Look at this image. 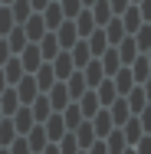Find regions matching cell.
<instances>
[{
  "mask_svg": "<svg viewBox=\"0 0 151 154\" xmlns=\"http://www.w3.org/2000/svg\"><path fill=\"white\" fill-rule=\"evenodd\" d=\"M128 72H131V82H135V85H148V75H151V53H138L135 59L128 62Z\"/></svg>",
  "mask_w": 151,
  "mask_h": 154,
  "instance_id": "6da1fadb",
  "label": "cell"
},
{
  "mask_svg": "<svg viewBox=\"0 0 151 154\" xmlns=\"http://www.w3.org/2000/svg\"><path fill=\"white\" fill-rule=\"evenodd\" d=\"M121 98H125L131 115H145L148 112V85H131V92L121 95Z\"/></svg>",
  "mask_w": 151,
  "mask_h": 154,
  "instance_id": "7a4b0ae2",
  "label": "cell"
},
{
  "mask_svg": "<svg viewBox=\"0 0 151 154\" xmlns=\"http://www.w3.org/2000/svg\"><path fill=\"white\" fill-rule=\"evenodd\" d=\"M17 59H20V66H23V72H36V69L43 66V56H39L36 43H27V46L17 53Z\"/></svg>",
  "mask_w": 151,
  "mask_h": 154,
  "instance_id": "3957f363",
  "label": "cell"
},
{
  "mask_svg": "<svg viewBox=\"0 0 151 154\" xmlns=\"http://www.w3.org/2000/svg\"><path fill=\"white\" fill-rule=\"evenodd\" d=\"M49 66H53V75H56V82H66L69 75H72V59H69V49H62V53H56L53 59H49Z\"/></svg>",
  "mask_w": 151,
  "mask_h": 154,
  "instance_id": "277c9868",
  "label": "cell"
},
{
  "mask_svg": "<svg viewBox=\"0 0 151 154\" xmlns=\"http://www.w3.org/2000/svg\"><path fill=\"white\" fill-rule=\"evenodd\" d=\"M20 26H23V36H27V43H39V39H43V33H49L46 26H43V17H39V13H30V17L20 23Z\"/></svg>",
  "mask_w": 151,
  "mask_h": 154,
  "instance_id": "5b68a950",
  "label": "cell"
},
{
  "mask_svg": "<svg viewBox=\"0 0 151 154\" xmlns=\"http://www.w3.org/2000/svg\"><path fill=\"white\" fill-rule=\"evenodd\" d=\"M43 95H46V102H49V108H53V112H62V108L69 105V92H66V85H62V82H53Z\"/></svg>",
  "mask_w": 151,
  "mask_h": 154,
  "instance_id": "8992f818",
  "label": "cell"
},
{
  "mask_svg": "<svg viewBox=\"0 0 151 154\" xmlns=\"http://www.w3.org/2000/svg\"><path fill=\"white\" fill-rule=\"evenodd\" d=\"M43 131H46V141H49V144H56L62 134H66V125H62L59 112H49V118L43 122Z\"/></svg>",
  "mask_w": 151,
  "mask_h": 154,
  "instance_id": "52a82bcc",
  "label": "cell"
},
{
  "mask_svg": "<svg viewBox=\"0 0 151 154\" xmlns=\"http://www.w3.org/2000/svg\"><path fill=\"white\" fill-rule=\"evenodd\" d=\"M13 92H17V98H20V105H30L33 98L39 95V89H36V82H33V75L27 72V75H23V79H20L17 85H13Z\"/></svg>",
  "mask_w": 151,
  "mask_h": 154,
  "instance_id": "ba28073f",
  "label": "cell"
},
{
  "mask_svg": "<svg viewBox=\"0 0 151 154\" xmlns=\"http://www.w3.org/2000/svg\"><path fill=\"white\" fill-rule=\"evenodd\" d=\"M10 122H13V131H17V134H27V131H30L33 125V112H30V105H20V108H17V112H13V115H10Z\"/></svg>",
  "mask_w": 151,
  "mask_h": 154,
  "instance_id": "9c48e42d",
  "label": "cell"
},
{
  "mask_svg": "<svg viewBox=\"0 0 151 154\" xmlns=\"http://www.w3.org/2000/svg\"><path fill=\"white\" fill-rule=\"evenodd\" d=\"M39 17H43V26H46V30L53 33L56 30V26H59L62 20H66V17H62V10H59V3H56V0H49V3H46V7H43V10H39Z\"/></svg>",
  "mask_w": 151,
  "mask_h": 154,
  "instance_id": "30bf717a",
  "label": "cell"
},
{
  "mask_svg": "<svg viewBox=\"0 0 151 154\" xmlns=\"http://www.w3.org/2000/svg\"><path fill=\"white\" fill-rule=\"evenodd\" d=\"M89 125H92V131H95V138H105L115 125H112V115H109V108H99L95 115L89 118Z\"/></svg>",
  "mask_w": 151,
  "mask_h": 154,
  "instance_id": "8fae6325",
  "label": "cell"
},
{
  "mask_svg": "<svg viewBox=\"0 0 151 154\" xmlns=\"http://www.w3.org/2000/svg\"><path fill=\"white\" fill-rule=\"evenodd\" d=\"M56 43H59V49H69L76 39H79V33H76V26H72V20H62L59 26H56Z\"/></svg>",
  "mask_w": 151,
  "mask_h": 154,
  "instance_id": "7c38bea8",
  "label": "cell"
},
{
  "mask_svg": "<svg viewBox=\"0 0 151 154\" xmlns=\"http://www.w3.org/2000/svg\"><path fill=\"white\" fill-rule=\"evenodd\" d=\"M62 85H66V92H69V102H76L79 95L89 92V85H86V79H82V72H79V69H72V75H69Z\"/></svg>",
  "mask_w": 151,
  "mask_h": 154,
  "instance_id": "4fadbf2b",
  "label": "cell"
},
{
  "mask_svg": "<svg viewBox=\"0 0 151 154\" xmlns=\"http://www.w3.org/2000/svg\"><path fill=\"white\" fill-rule=\"evenodd\" d=\"M95 59H99V66H102L105 79H109V75H115V72L121 69V59H118V53H115V46H109V49H105L102 56H95Z\"/></svg>",
  "mask_w": 151,
  "mask_h": 154,
  "instance_id": "5bb4252c",
  "label": "cell"
},
{
  "mask_svg": "<svg viewBox=\"0 0 151 154\" xmlns=\"http://www.w3.org/2000/svg\"><path fill=\"white\" fill-rule=\"evenodd\" d=\"M0 72H3V79H7V85H17V82H20V79L27 75V72H23V66H20V59H17V56H10V59L3 62V66H0Z\"/></svg>",
  "mask_w": 151,
  "mask_h": 154,
  "instance_id": "9a60e30c",
  "label": "cell"
},
{
  "mask_svg": "<svg viewBox=\"0 0 151 154\" xmlns=\"http://www.w3.org/2000/svg\"><path fill=\"white\" fill-rule=\"evenodd\" d=\"M92 92H95V98H99V105H102V108H109V105H112V102L118 98L115 85H112V79H102V82H99V85H95Z\"/></svg>",
  "mask_w": 151,
  "mask_h": 154,
  "instance_id": "2e32d148",
  "label": "cell"
},
{
  "mask_svg": "<svg viewBox=\"0 0 151 154\" xmlns=\"http://www.w3.org/2000/svg\"><path fill=\"white\" fill-rule=\"evenodd\" d=\"M86 46H89V53H92V59L95 56H102L105 49H109V39H105V33H102V26H95V30L86 36Z\"/></svg>",
  "mask_w": 151,
  "mask_h": 154,
  "instance_id": "e0dca14e",
  "label": "cell"
},
{
  "mask_svg": "<svg viewBox=\"0 0 151 154\" xmlns=\"http://www.w3.org/2000/svg\"><path fill=\"white\" fill-rule=\"evenodd\" d=\"M115 53H118L121 66H128V62L138 56V46H135V36H121L118 43H115Z\"/></svg>",
  "mask_w": 151,
  "mask_h": 154,
  "instance_id": "ac0fdd59",
  "label": "cell"
},
{
  "mask_svg": "<svg viewBox=\"0 0 151 154\" xmlns=\"http://www.w3.org/2000/svg\"><path fill=\"white\" fill-rule=\"evenodd\" d=\"M23 138H27V144H30V154H39L46 144H49V141H46V131H43V125H33V128L23 134Z\"/></svg>",
  "mask_w": 151,
  "mask_h": 154,
  "instance_id": "d6986e66",
  "label": "cell"
},
{
  "mask_svg": "<svg viewBox=\"0 0 151 154\" xmlns=\"http://www.w3.org/2000/svg\"><path fill=\"white\" fill-rule=\"evenodd\" d=\"M79 72H82V79H86V85H89V89H95V85L105 79V72H102L99 59H89L86 66H82V69H79Z\"/></svg>",
  "mask_w": 151,
  "mask_h": 154,
  "instance_id": "ffe728a7",
  "label": "cell"
},
{
  "mask_svg": "<svg viewBox=\"0 0 151 154\" xmlns=\"http://www.w3.org/2000/svg\"><path fill=\"white\" fill-rule=\"evenodd\" d=\"M30 75H33V82H36V89H39V95L56 82V75H53V66H49V62H43V66H39L36 72H30Z\"/></svg>",
  "mask_w": 151,
  "mask_h": 154,
  "instance_id": "44dd1931",
  "label": "cell"
},
{
  "mask_svg": "<svg viewBox=\"0 0 151 154\" xmlns=\"http://www.w3.org/2000/svg\"><path fill=\"white\" fill-rule=\"evenodd\" d=\"M36 49H39L43 62H49L56 53H62V49H59V43H56V33H43V39L36 43Z\"/></svg>",
  "mask_w": 151,
  "mask_h": 154,
  "instance_id": "7402d4cb",
  "label": "cell"
},
{
  "mask_svg": "<svg viewBox=\"0 0 151 154\" xmlns=\"http://www.w3.org/2000/svg\"><path fill=\"white\" fill-rule=\"evenodd\" d=\"M69 59H72V66H76V69H82V66L92 59V53H89V46H86V39H76V43L69 46Z\"/></svg>",
  "mask_w": 151,
  "mask_h": 154,
  "instance_id": "603a6c76",
  "label": "cell"
},
{
  "mask_svg": "<svg viewBox=\"0 0 151 154\" xmlns=\"http://www.w3.org/2000/svg\"><path fill=\"white\" fill-rule=\"evenodd\" d=\"M72 138H76V144H79V151H86L92 141H95V131H92L89 122H79L76 128H72Z\"/></svg>",
  "mask_w": 151,
  "mask_h": 154,
  "instance_id": "cb8c5ba5",
  "label": "cell"
},
{
  "mask_svg": "<svg viewBox=\"0 0 151 154\" xmlns=\"http://www.w3.org/2000/svg\"><path fill=\"white\" fill-rule=\"evenodd\" d=\"M72 26H76V33H79V39H86V36L95 30V20H92L89 10H79V13L72 17Z\"/></svg>",
  "mask_w": 151,
  "mask_h": 154,
  "instance_id": "d4e9b609",
  "label": "cell"
},
{
  "mask_svg": "<svg viewBox=\"0 0 151 154\" xmlns=\"http://www.w3.org/2000/svg\"><path fill=\"white\" fill-rule=\"evenodd\" d=\"M109 115H112V125H115V128H121V125L131 118V112H128V105H125V98H121V95L109 105Z\"/></svg>",
  "mask_w": 151,
  "mask_h": 154,
  "instance_id": "484cf974",
  "label": "cell"
},
{
  "mask_svg": "<svg viewBox=\"0 0 151 154\" xmlns=\"http://www.w3.org/2000/svg\"><path fill=\"white\" fill-rule=\"evenodd\" d=\"M17 108H20V98H17V92H13V85H7V89L0 92V112H3V118H10Z\"/></svg>",
  "mask_w": 151,
  "mask_h": 154,
  "instance_id": "4316f807",
  "label": "cell"
},
{
  "mask_svg": "<svg viewBox=\"0 0 151 154\" xmlns=\"http://www.w3.org/2000/svg\"><path fill=\"white\" fill-rule=\"evenodd\" d=\"M109 79H112V85H115V92H118V95H128V92H131V85H135V82H131L128 66H121L118 72H115V75H109Z\"/></svg>",
  "mask_w": 151,
  "mask_h": 154,
  "instance_id": "83f0119b",
  "label": "cell"
},
{
  "mask_svg": "<svg viewBox=\"0 0 151 154\" xmlns=\"http://www.w3.org/2000/svg\"><path fill=\"white\" fill-rule=\"evenodd\" d=\"M89 13H92V20H95V26H105L109 20H112V7H109V0H95L89 7Z\"/></svg>",
  "mask_w": 151,
  "mask_h": 154,
  "instance_id": "f1b7e54d",
  "label": "cell"
},
{
  "mask_svg": "<svg viewBox=\"0 0 151 154\" xmlns=\"http://www.w3.org/2000/svg\"><path fill=\"white\" fill-rule=\"evenodd\" d=\"M7 10H10V17H13V23H17V26H20V23L33 13L30 0H10V3H7Z\"/></svg>",
  "mask_w": 151,
  "mask_h": 154,
  "instance_id": "f546056e",
  "label": "cell"
},
{
  "mask_svg": "<svg viewBox=\"0 0 151 154\" xmlns=\"http://www.w3.org/2000/svg\"><path fill=\"white\" fill-rule=\"evenodd\" d=\"M30 112H33V122H36V125H43L46 118H49V112H53V108H49L46 95H36V98H33V102H30Z\"/></svg>",
  "mask_w": 151,
  "mask_h": 154,
  "instance_id": "4dcf8cb0",
  "label": "cell"
},
{
  "mask_svg": "<svg viewBox=\"0 0 151 154\" xmlns=\"http://www.w3.org/2000/svg\"><path fill=\"white\" fill-rule=\"evenodd\" d=\"M102 141H105L109 154H121L125 148H128V144H125V134H121V128H112V131H109V134H105Z\"/></svg>",
  "mask_w": 151,
  "mask_h": 154,
  "instance_id": "1f68e13d",
  "label": "cell"
},
{
  "mask_svg": "<svg viewBox=\"0 0 151 154\" xmlns=\"http://www.w3.org/2000/svg\"><path fill=\"white\" fill-rule=\"evenodd\" d=\"M102 33H105L109 46H115V43L121 39V36H128V33H125V26H121V20H118V17H112V20H109V23L102 26Z\"/></svg>",
  "mask_w": 151,
  "mask_h": 154,
  "instance_id": "d6a6232c",
  "label": "cell"
},
{
  "mask_svg": "<svg viewBox=\"0 0 151 154\" xmlns=\"http://www.w3.org/2000/svg\"><path fill=\"white\" fill-rule=\"evenodd\" d=\"M59 115H62V125H66V131H72V128H76V125H79V122H86V118H82V112H79V105H76V102H69V105H66V108H62Z\"/></svg>",
  "mask_w": 151,
  "mask_h": 154,
  "instance_id": "836d02e7",
  "label": "cell"
},
{
  "mask_svg": "<svg viewBox=\"0 0 151 154\" xmlns=\"http://www.w3.org/2000/svg\"><path fill=\"white\" fill-rule=\"evenodd\" d=\"M3 39H7V46H10V56H17V53H20V49L27 46V36H23V26H13V30L7 33Z\"/></svg>",
  "mask_w": 151,
  "mask_h": 154,
  "instance_id": "e575fe53",
  "label": "cell"
},
{
  "mask_svg": "<svg viewBox=\"0 0 151 154\" xmlns=\"http://www.w3.org/2000/svg\"><path fill=\"white\" fill-rule=\"evenodd\" d=\"M56 151H59V154H79V144H76L72 131H66L59 141H56Z\"/></svg>",
  "mask_w": 151,
  "mask_h": 154,
  "instance_id": "d590c367",
  "label": "cell"
},
{
  "mask_svg": "<svg viewBox=\"0 0 151 154\" xmlns=\"http://www.w3.org/2000/svg\"><path fill=\"white\" fill-rule=\"evenodd\" d=\"M13 138H17V131H13V122H10V118H0V148H7Z\"/></svg>",
  "mask_w": 151,
  "mask_h": 154,
  "instance_id": "8d00e7d4",
  "label": "cell"
},
{
  "mask_svg": "<svg viewBox=\"0 0 151 154\" xmlns=\"http://www.w3.org/2000/svg\"><path fill=\"white\" fill-rule=\"evenodd\" d=\"M56 3H59V10H62V17H66V20H72V17L82 10V3H79V0H56Z\"/></svg>",
  "mask_w": 151,
  "mask_h": 154,
  "instance_id": "74e56055",
  "label": "cell"
},
{
  "mask_svg": "<svg viewBox=\"0 0 151 154\" xmlns=\"http://www.w3.org/2000/svg\"><path fill=\"white\" fill-rule=\"evenodd\" d=\"M7 154H30V144H27V138H23V134H17V138L7 144Z\"/></svg>",
  "mask_w": 151,
  "mask_h": 154,
  "instance_id": "f35d334b",
  "label": "cell"
},
{
  "mask_svg": "<svg viewBox=\"0 0 151 154\" xmlns=\"http://www.w3.org/2000/svg\"><path fill=\"white\" fill-rule=\"evenodd\" d=\"M17 23H13V17H10V10L7 7H0V36H7V33L13 30Z\"/></svg>",
  "mask_w": 151,
  "mask_h": 154,
  "instance_id": "ab89813d",
  "label": "cell"
},
{
  "mask_svg": "<svg viewBox=\"0 0 151 154\" xmlns=\"http://www.w3.org/2000/svg\"><path fill=\"white\" fill-rule=\"evenodd\" d=\"M131 148H135V154H151V134H145L141 141H135Z\"/></svg>",
  "mask_w": 151,
  "mask_h": 154,
  "instance_id": "60d3db41",
  "label": "cell"
},
{
  "mask_svg": "<svg viewBox=\"0 0 151 154\" xmlns=\"http://www.w3.org/2000/svg\"><path fill=\"white\" fill-rule=\"evenodd\" d=\"M86 154H109V148H105V141H102V138H95L89 148H86Z\"/></svg>",
  "mask_w": 151,
  "mask_h": 154,
  "instance_id": "b9f144b4",
  "label": "cell"
},
{
  "mask_svg": "<svg viewBox=\"0 0 151 154\" xmlns=\"http://www.w3.org/2000/svg\"><path fill=\"white\" fill-rule=\"evenodd\" d=\"M109 7H112V17H118L121 10L128 7V0H109Z\"/></svg>",
  "mask_w": 151,
  "mask_h": 154,
  "instance_id": "7bdbcfd3",
  "label": "cell"
},
{
  "mask_svg": "<svg viewBox=\"0 0 151 154\" xmlns=\"http://www.w3.org/2000/svg\"><path fill=\"white\" fill-rule=\"evenodd\" d=\"M7 59H10V46H7V39L0 36V66H3Z\"/></svg>",
  "mask_w": 151,
  "mask_h": 154,
  "instance_id": "ee69618b",
  "label": "cell"
},
{
  "mask_svg": "<svg viewBox=\"0 0 151 154\" xmlns=\"http://www.w3.org/2000/svg\"><path fill=\"white\" fill-rule=\"evenodd\" d=\"M46 3H49V0H30V7H33V13H39V10H43V7H46Z\"/></svg>",
  "mask_w": 151,
  "mask_h": 154,
  "instance_id": "f6af8a7d",
  "label": "cell"
},
{
  "mask_svg": "<svg viewBox=\"0 0 151 154\" xmlns=\"http://www.w3.org/2000/svg\"><path fill=\"white\" fill-rule=\"evenodd\" d=\"M39 154H59V151H56V144H46V148H43Z\"/></svg>",
  "mask_w": 151,
  "mask_h": 154,
  "instance_id": "bcb514c9",
  "label": "cell"
},
{
  "mask_svg": "<svg viewBox=\"0 0 151 154\" xmlns=\"http://www.w3.org/2000/svg\"><path fill=\"white\" fill-rule=\"evenodd\" d=\"M3 89H7V79H3V72H0V92H3Z\"/></svg>",
  "mask_w": 151,
  "mask_h": 154,
  "instance_id": "7dc6e473",
  "label": "cell"
},
{
  "mask_svg": "<svg viewBox=\"0 0 151 154\" xmlns=\"http://www.w3.org/2000/svg\"><path fill=\"white\" fill-rule=\"evenodd\" d=\"M121 154H135V148H125V151H121Z\"/></svg>",
  "mask_w": 151,
  "mask_h": 154,
  "instance_id": "c3c4849f",
  "label": "cell"
},
{
  "mask_svg": "<svg viewBox=\"0 0 151 154\" xmlns=\"http://www.w3.org/2000/svg\"><path fill=\"white\" fill-rule=\"evenodd\" d=\"M0 3H3V7H7V3H10V0H0Z\"/></svg>",
  "mask_w": 151,
  "mask_h": 154,
  "instance_id": "681fc988",
  "label": "cell"
},
{
  "mask_svg": "<svg viewBox=\"0 0 151 154\" xmlns=\"http://www.w3.org/2000/svg\"><path fill=\"white\" fill-rule=\"evenodd\" d=\"M128 3H141V0H128Z\"/></svg>",
  "mask_w": 151,
  "mask_h": 154,
  "instance_id": "f907efd6",
  "label": "cell"
},
{
  "mask_svg": "<svg viewBox=\"0 0 151 154\" xmlns=\"http://www.w3.org/2000/svg\"><path fill=\"white\" fill-rule=\"evenodd\" d=\"M0 154H7V148H0Z\"/></svg>",
  "mask_w": 151,
  "mask_h": 154,
  "instance_id": "816d5d0a",
  "label": "cell"
},
{
  "mask_svg": "<svg viewBox=\"0 0 151 154\" xmlns=\"http://www.w3.org/2000/svg\"><path fill=\"white\" fill-rule=\"evenodd\" d=\"M0 118H3V112H0Z\"/></svg>",
  "mask_w": 151,
  "mask_h": 154,
  "instance_id": "f5cc1de1",
  "label": "cell"
},
{
  "mask_svg": "<svg viewBox=\"0 0 151 154\" xmlns=\"http://www.w3.org/2000/svg\"><path fill=\"white\" fill-rule=\"evenodd\" d=\"M79 154H86V151H79Z\"/></svg>",
  "mask_w": 151,
  "mask_h": 154,
  "instance_id": "db71d44e",
  "label": "cell"
},
{
  "mask_svg": "<svg viewBox=\"0 0 151 154\" xmlns=\"http://www.w3.org/2000/svg\"><path fill=\"white\" fill-rule=\"evenodd\" d=\"M0 7H3V3H0Z\"/></svg>",
  "mask_w": 151,
  "mask_h": 154,
  "instance_id": "11a10c76",
  "label": "cell"
}]
</instances>
